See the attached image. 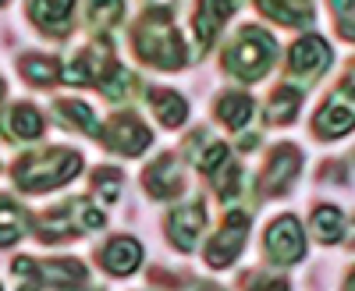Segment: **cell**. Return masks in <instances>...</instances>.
<instances>
[{
    "label": "cell",
    "instance_id": "6da1fadb",
    "mask_svg": "<svg viewBox=\"0 0 355 291\" xmlns=\"http://www.w3.org/2000/svg\"><path fill=\"white\" fill-rule=\"evenodd\" d=\"M132 43H135V53L153 68H182L189 61L185 43L178 36V28L171 25V15L164 8H153L142 15V21L132 33Z\"/></svg>",
    "mask_w": 355,
    "mask_h": 291
},
{
    "label": "cell",
    "instance_id": "7a4b0ae2",
    "mask_svg": "<svg viewBox=\"0 0 355 291\" xmlns=\"http://www.w3.org/2000/svg\"><path fill=\"white\" fill-rule=\"evenodd\" d=\"M78 170H82V157L75 150H46V153L21 157L15 164V182L25 192H46L71 182Z\"/></svg>",
    "mask_w": 355,
    "mask_h": 291
},
{
    "label": "cell",
    "instance_id": "3957f363",
    "mask_svg": "<svg viewBox=\"0 0 355 291\" xmlns=\"http://www.w3.org/2000/svg\"><path fill=\"white\" fill-rule=\"evenodd\" d=\"M274 57H277L274 36L263 33V28H256V25H249V28H242V33H239V39L227 46L224 68L234 78H242V82H256V78H263L266 71H270Z\"/></svg>",
    "mask_w": 355,
    "mask_h": 291
},
{
    "label": "cell",
    "instance_id": "277c9868",
    "mask_svg": "<svg viewBox=\"0 0 355 291\" xmlns=\"http://www.w3.org/2000/svg\"><path fill=\"white\" fill-rule=\"evenodd\" d=\"M103 224H107V217L89 199H71V202H64V206H57L36 220V235L43 242H64L71 235H82V231H96Z\"/></svg>",
    "mask_w": 355,
    "mask_h": 291
},
{
    "label": "cell",
    "instance_id": "5b68a950",
    "mask_svg": "<svg viewBox=\"0 0 355 291\" xmlns=\"http://www.w3.org/2000/svg\"><path fill=\"white\" fill-rule=\"evenodd\" d=\"M15 277L21 284H36V288H68L85 281V267L78 259H53V263H40V259H15L11 263Z\"/></svg>",
    "mask_w": 355,
    "mask_h": 291
},
{
    "label": "cell",
    "instance_id": "8992f818",
    "mask_svg": "<svg viewBox=\"0 0 355 291\" xmlns=\"http://www.w3.org/2000/svg\"><path fill=\"white\" fill-rule=\"evenodd\" d=\"M266 256L274 263H299L306 256V238H302V224L295 217H277L266 227Z\"/></svg>",
    "mask_w": 355,
    "mask_h": 291
},
{
    "label": "cell",
    "instance_id": "52a82bcc",
    "mask_svg": "<svg viewBox=\"0 0 355 291\" xmlns=\"http://www.w3.org/2000/svg\"><path fill=\"white\" fill-rule=\"evenodd\" d=\"M245 238H249V217L245 213H227V220L220 224V231L214 235L210 249H206V263L217 267V270L234 263V256L242 252Z\"/></svg>",
    "mask_w": 355,
    "mask_h": 291
},
{
    "label": "cell",
    "instance_id": "ba28073f",
    "mask_svg": "<svg viewBox=\"0 0 355 291\" xmlns=\"http://www.w3.org/2000/svg\"><path fill=\"white\" fill-rule=\"evenodd\" d=\"M352 114H355V107H352V78H345L341 89L320 107L313 128H316V135H323V139H341V135L352 132Z\"/></svg>",
    "mask_w": 355,
    "mask_h": 291
},
{
    "label": "cell",
    "instance_id": "9c48e42d",
    "mask_svg": "<svg viewBox=\"0 0 355 291\" xmlns=\"http://www.w3.org/2000/svg\"><path fill=\"white\" fill-rule=\"evenodd\" d=\"M100 139L110 146V150H117V153H125V157H135V153H142L146 146H150V128H146L135 114H117V118H110L107 121V128L100 132Z\"/></svg>",
    "mask_w": 355,
    "mask_h": 291
},
{
    "label": "cell",
    "instance_id": "30bf717a",
    "mask_svg": "<svg viewBox=\"0 0 355 291\" xmlns=\"http://www.w3.org/2000/svg\"><path fill=\"white\" fill-rule=\"evenodd\" d=\"M302 170V153L295 146H277L274 157L266 160V170L259 178V192L263 195H281L288 192V185L295 182V174Z\"/></svg>",
    "mask_w": 355,
    "mask_h": 291
},
{
    "label": "cell",
    "instance_id": "8fae6325",
    "mask_svg": "<svg viewBox=\"0 0 355 291\" xmlns=\"http://www.w3.org/2000/svg\"><path fill=\"white\" fill-rule=\"evenodd\" d=\"M327 64H331V46L323 43L320 36H302L299 43L291 46V61H288L291 75L313 82L316 75L327 71Z\"/></svg>",
    "mask_w": 355,
    "mask_h": 291
},
{
    "label": "cell",
    "instance_id": "7c38bea8",
    "mask_svg": "<svg viewBox=\"0 0 355 291\" xmlns=\"http://www.w3.org/2000/svg\"><path fill=\"white\" fill-rule=\"evenodd\" d=\"M206 227V210L199 202H189V206H178L171 217H167V235L178 249H192L199 231Z\"/></svg>",
    "mask_w": 355,
    "mask_h": 291
},
{
    "label": "cell",
    "instance_id": "4fadbf2b",
    "mask_svg": "<svg viewBox=\"0 0 355 291\" xmlns=\"http://www.w3.org/2000/svg\"><path fill=\"white\" fill-rule=\"evenodd\" d=\"M239 8V0H199V11H196V39L206 50L214 43V36L220 33V25L231 18V11Z\"/></svg>",
    "mask_w": 355,
    "mask_h": 291
},
{
    "label": "cell",
    "instance_id": "5bb4252c",
    "mask_svg": "<svg viewBox=\"0 0 355 291\" xmlns=\"http://www.w3.org/2000/svg\"><path fill=\"white\" fill-rule=\"evenodd\" d=\"M142 182H146V188H150V195H157V199H171V195H178V192L185 188V182H182V167H178L174 157H160V160H153Z\"/></svg>",
    "mask_w": 355,
    "mask_h": 291
},
{
    "label": "cell",
    "instance_id": "9a60e30c",
    "mask_svg": "<svg viewBox=\"0 0 355 291\" xmlns=\"http://www.w3.org/2000/svg\"><path fill=\"white\" fill-rule=\"evenodd\" d=\"M71 8H75V0H33V18L43 33L64 36L71 28Z\"/></svg>",
    "mask_w": 355,
    "mask_h": 291
},
{
    "label": "cell",
    "instance_id": "2e32d148",
    "mask_svg": "<svg viewBox=\"0 0 355 291\" xmlns=\"http://www.w3.org/2000/svg\"><path fill=\"white\" fill-rule=\"evenodd\" d=\"M100 259H103V270L117 274V277H125L139 267V259H142V245L135 238H114L107 249H100Z\"/></svg>",
    "mask_w": 355,
    "mask_h": 291
},
{
    "label": "cell",
    "instance_id": "e0dca14e",
    "mask_svg": "<svg viewBox=\"0 0 355 291\" xmlns=\"http://www.w3.org/2000/svg\"><path fill=\"white\" fill-rule=\"evenodd\" d=\"M259 11L266 18H274L281 25H306L313 21V4L309 0H256Z\"/></svg>",
    "mask_w": 355,
    "mask_h": 291
},
{
    "label": "cell",
    "instance_id": "ac0fdd59",
    "mask_svg": "<svg viewBox=\"0 0 355 291\" xmlns=\"http://www.w3.org/2000/svg\"><path fill=\"white\" fill-rule=\"evenodd\" d=\"M4 132L11 139H40L43 135V114L36 107H28V103H18L8 110V121H4Z\"/></svg>",
    "mask_w": 355,
    "mask_h": 291
},
{
    "label": "cell",
    "instance_id": "d6986e66",
    "mask_svg": "<svg viewBox=\"0 0 355 291\" xmlns=\"http://www.w3.org/2000/svg\"><path fill=\"white\" fill-rule=\"evenodd\" d=\"M150 103H153V114H157L167 128H178V125L189 118V103L178 96L174 89H153V93H150Z\"/></svg>",
    "mask_w": 355,
    "mask_h": 291
},
{
    "label": "cell",
    "instance_id": "ffe728a7",
    "mask_svg": "<svg viewBox=\"0 0 355 291\" xmlns=\"http://www.w3.org/2000/svg\"><path fill=\"white\" fill-rule=\"evenodd\" d=\"M299 103H302V93L291 89V85H281V89H274V96H270L266 118H270L274 125H291L295 114H299Z\"/></svg>",
    "mask_w": 355,
    "mask_h": 291
},
{
    "label": "cell",
    "instance_id": "44dd1931",
    "mask_svg": "<svg viewBox=\"0 0 355 291\" xmlns=\"http://www.w3.org/2000/svg\"><path fill=\"white\" fill-rule=\"evenodd\" d=\"M313 235L320 242H327V245L341 242V235H345V213L338 206H316V213H313Z\"/></svg>",
    "mask_w": 355,
    "mask_h": 291
},
{
    "label": "cell",
    "instance_id": "7402d4cb",
    "mask_svg": "<svg viewBox=\"0 0 355 291\" xmlns=\"http://www.w3.org/2000/svg\"><path fill=\"white\" fill-rule=\"evenodd\" d=\"M217 118L227 125V128H242L249 118H252V100L245 93H227L217 100Z\"/></svg>",
    "mask_w": 355,
    "mask_h": 291
},
{
    "label": "cell",
    "instance_id": "603a6c76",
    "mask_svg": "<svg viewBox=\"0 0 355 291\" xmlns=\"http://www.w3.org/2000/svg\"><path fill=\"white\" fill-rule=\"evenodd\" d=\"M25 235V213L15 199L0 195V245H11Z\"/></svg>",
    "mask_w": 355,
    "mask_h": 291
},
{
    "label": "cell",
    "instance_id": "cb8c5ba5",
    "mask_svg": "<svg viewBox=\"0 0 355 291\" xmlns=\"http://www.w3.org/2000/svg\"><path fill=\"white\" fill-rule=\"evenodd\" d=\"M21 75L28 78V82H36V85H50L53 78H57V61L53 57H43V53H28V57H21Z\"/></svg>",
    "mask_w": 355,
    "mask_h": 291
},
{
    "label": "cell",
    "instance_id": "d4e9b609",
    "mask_svg": "<svg viewBox=\"0 0 355 291\" xmlns=\"http://www.w3.org/2000/svg\"><path fill=\"white\" fill-rule=\"evenodd\" d=\"M57 114H61V118H68L71 128H82V132H89V135H100L96 114L89 110L85 103H78V100H61V103H57Z\"/></svg>",
    "mask_w": 355,
    "mask_h": 291
},
{
    "label": "cell",
    "instance_id": "484cf974",
    "mask_svg": "<svg viewBox=\"0 0 355 291\" xmlns=\"http://www.w3.org/2000/svg\"><path fill=\"white\" fill-rule=\"evenodd\" d=\"M121 8L125 0H89V18H93L96 28H107L121 18Z\"/></svg>",
    "mask_w": 355,
    "mask_h": 291
},
{
    "label": "cell",
    "instance_id": "4316f807",
    "mask_svg": "<svg viewBox=\"0 0 355 291\" xmlns=\"http://www.w3.org/2000/svg\"><path fill=\"white\" fill-rule=\"evenodd\" d=\"M93 188H96V195H100V199L114 202V199H117V192H121V170H114V167H100V170H96V178H93Z\"/></svg>",
    "mask_w": 355,
    "mask_h": 291
},
{
    "label": "cell",
    "instance_id": "83f0119b",
    "mask_svg": "<svg viewBox=\"0 0 355 291\" xmlns=\"http://www.w3.org/2000/svg\"><path fill=\"white\" fill-rule=\"evenodd\" d=\"M331 8L338 11L341 36H345V39H352V0H331Z\"/></svg>",
    "mask_w": 355,
    "mask_h": 291
},
{
    "label": "cell",
    "instance_id": "f1b7e54d",
    "mask_svg": "<svg viewBox=\"0 0 355 291\" xmlns=\"http://www.w3.org/2000/svg\"><path fill=\"white\" fill-rule=\"evenodd\" d=\"M0 93H4V82H0Z\"/></svg>",
    "mask_w": 355,
    "mask_h": 291
},
{
    "label": "cell",
    "instance_id": "f546056e",
    "mask_svg": "<svg viewBox=\"0 0 355 291\" xmlns=\"http://www.w3.org/2000/svg\"><path fill=\"white\" fill-rule=\"evenodd\" d=\"M0 4H4V0H0Z\"/></svg>",
    "mask_w": 355,
    "mask_h": 291
}]
</instances>
